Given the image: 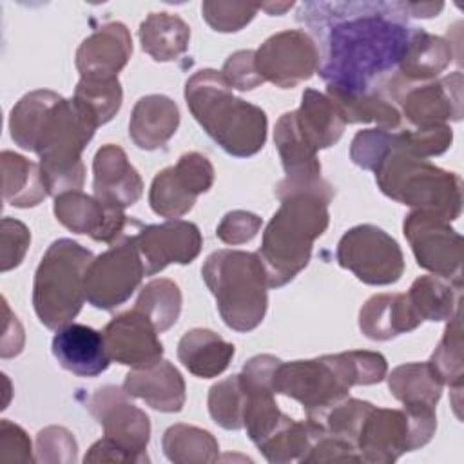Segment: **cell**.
<instances>
[{"mask_svg": "<svg viewBox=\"0 0 464 464\" xmlns=\"http://www.w3.org/2000/svg\"><path fill=\"white\" fill-rule=\"evenodd\" d=\"M406 2H304L297 20L319 42V76L326 91L377 92L397 69L413 27Z\"/></svg>", "mask_w": 464, "mask_h": 464, "instance_id": "6da1fadb", "label": "cell"}, {"mask_svg": "<svg viewBox=\"0 0 464 464\" xmlns=\"http://www.w3.org/2000/svg\"><path fill=\"white\" fill-rule=\"evenodd\" d=\"M98 125L74 102L38 89L27 92L11 109L13 141L40 156V174L49 196L80 190L85 181L82 152Z\"/></svg>", "mask_w": 464, "mask_h": 464, "instance_id": "7a4b0ae2", "label": "cell"}, {"mask_svg": "<svg viewBox=\"0 0 464 464\" xmlns=\"http://www.w3.org/2000/svg\"><path fill=\"white\" fill-rule=\"evenodd\" d=\"M388 373L382 353L350 350L315 359L279 362L274 372V392L303 404L306 417L317 415L341 399L352 386L381 382Z\"/></svg>", "mask_w": 464, "mask_h": 464, "instance_id": "3957f363", "label": "cell"}, {"mask_svg": "<svg viewBox=\"0 0 464 464\" xmlns=\"http://www.w3.org/2000/svg\"><path fill=\"white\" fill-rule=\"evenodd\" d=\"M185 102L203 130L230 156L257 154L266 141V114L232 94L221 71L201 69L185 83Z\"/></svg>", "mask_w": 464, "mask_h": 464, "instance_id": "277c9868", "label": "cell"}, {"mask_svg": "<svg viewBox=\"0 0 464 464\" xmlns=\"http://www.w3.org/2000/svg\"><path fill=\"white\" fill-rule=\"evenodd\" d=\"M328 203L310 192L281 198V207L268 221L257 250L268 288L290 283L308 265L314 241L328 228Z\"/></svg>", "mask_w": 464, "mask_h": 464, "instance_id": "5b68a950", "label": "cell"}, {"mask_svg": "<svg viewBox=\"0 0 464 464\" xmlns=\"http://www.w3.org/2000/svg\"><path fill=\"white\" fill-rule=\"evenodd\" d=\"M201 276L228 328L250 332L261 324L268 306V279L257 252L216 250L205 259Z\"/></svg>", "mask_w": 464, "mask_h": 464, "instance_id": "8992f818", "label": "cell"}, {"mask_svg": "<svg viewBox=\"0 0 464 464\" xmlns=\"http://www.w3.org/2000/svg\"><path fill=\"white\" fill-rule=\"evenodd\" d=\"M375 181L384 196L413 210L455 221L462 210V179L428 160L415 158L393 145L373 169Z\"/></svg>", "mask_w": 464, "mask_h": 464, "instance_id": "52a82bcc", "label": "cell"}, {"mask_svg": "<svg viewBox=\"0 0 464 464\" xmlns=\"http://www.w3.org/2000/svg\"><path fill=\"white\" fill-rule=\"evenodd\" d=\"M92 259V252L72 239L62 237L49 245L33 283V306L45 328L58 330L80 314Z\"/></svg>", "mask_w": 464, "mask_h": 464, "instance_id": "ba28073f", "label": "cell"}, {"mask_svg": "<svg viewBox=\"0 0 464 464\" xmlns=\"http://www.w3.org/2000/svg\"><path fill=\"white\" fill-rule=\"evenodd\" d=\"M437 417L433 408L373 406L364 417L357 433V451L361 462L390 464L402 453L428 444L435 433Z\"/></svg>", "mask_w": 464, "mask_h": 464, "instance_id": "9c48e42d", "label": "cell"}, {"mask_svg": "<svg viewBox=\"0 0 464 464\" xmlns=\"http://www.w3.org/2000/svg\"><path fill=\"white\" fill-rule=\"evenodd\" d=\"M335 257L359 281L373 286L397 283L404 274V256L399 243L370 223L346 230L337 243Z\"/></svg>", "mask_w": 464, "mask_h": 464, "instance_id": "30bf717a", "label": "cell"}, {"mask_svg": "<svg viewBox=\"0 0 464 464\" xmlns=\"http://www.w3.org/2000/svg\"><path fill=\"white\" fill-rule=\"evenodd\" d=\"M132 232L91 261L85 272V299L94 308L112 310L123 304L147 276Z\"/></svg>", "mask_w": 464, "mask_h": 464, "instance_id": "8fae6325", "label": "cell"}, {"mask_svg": "<svg viewBox=\"0 0 464 464\" xmlns=\"http://www.w3.org/2000/svg\"><path fill=\"white\" fill-rule=\"evenodd\" d=\"M402 232L420 268L462 285V237L450 221L424 210H411L404 218Z\"/></svg>", "mask_w": 464, "mask_h": 464, "instance_id": "7c38bea8", "label": "cell"}, {"mask_svg": "<svg viewBox=\"0 0 464 464\" xmlns=\"http://www.w3.org/2000/svg\"><path fill=\"white\" fill-rule=\"evenodd\" d=\"M382 87L401 105V116L413 127L446 125V121L462 118L460 71L424 83H401L392 76Z\"/></svg>", "mask_w": 464, "mask_h": 464, "instance_id": "4fadbf2b", "label": "cell"}, {"mask_svg": "<svg viewBox=\"0 0 464 464\" xmlns=\"http://www.w3.org/2000/svg\"><path fill=\"white\" fill-rule=\"evenodd\" d=\"M274 141L285 169V178L276 187V196L281 199L288 194L310 192L324 198L326 201L334 199V187L321 178V163L317 160V150L303 136L295 111L285 112L274 132Z\"/></svg>", "mask_w": 464, "mask_h": 464, "instance_id": "5bb4252c", "label": "cell"}, {"mask_svg": "<svg viewBox=\"0 0 464 464\" xmlns=\"http://www.w3.org/2000/svg\"><path fill=\"white\" fill-rule=\"evenodd\" d=\"M317 67V44L303 29L276 33L256 51V69L259 76L281 89H292L310 80Z\"/></svg>", "mask_w": 464, "mask_h": 464, "instance_id": "9a60e30c", "label": "cell"}, {"mask_svg": "<svg viewBox=\"0 0 464 464\" xmlns=\"http://www.w3.org/2000/svg\"><path fill=\"white\" fill-rule=\"evenodd\" d=\"M214 183V167L199 152L183 154L176 165L163 169L152 179L149 190L150 208L167 219L185 216L196 198Z\"/></svg>", "mask_w": 464, "mask_h": 464, "instance_id": "2e32d148", "label": "cell"}, {"mask_svg": "<svg viewBox=\"0 0 464 464\" xmlns=\"http://www.w3.org/2000/svg\"><path fill=\"white\" fill-rule=\"evenodd\" d=\"M91 415L103 428V435L138 459L149 462L147 444L150 420L145 411L127 399V392L116 386L98 388L87 401Z\"/></svg>", "mask_w": 464, "mask_h": 464, "instance_id": "e0dca14e", "label": "cell"}, {"mask_svg": "<svg viewBox=\"0 0 464 464\" xmlns=\"http://www.w3.org/2000/svg\"><path fill=\"white\" fill-rule=\"evenodd\" d=\"M56 219L76 234H87L94 241L116 243L136 227V219H129L123 208L112 207L96 196L80 190L58 194L53 205Z\"/></svg>", "mask_w": 464, "mask_h": 464, "instance_id": "ac0fdd59", "label": "cell"}, {"mask_svg": "<svg viewBox=\"0 0 464 464\" xmlns=\"http://www.w3.org/2000/svg\"><path fill=\"white\" fill-rule=\"evenodd\" d=\"M132 237L147 276L161 272L170 263H192L203 245L199 228L183 219H169L160 225H138Z\"/></svg>", "mask_w": 464, "mask_h": 464, "instance_id": "d6986e66", "label": "cell"}, {"mask_svg": "<svg viewBox=\"0 0 464 464\" xmlns=\"http://www.w3.org/2000/svg\"><path fill=\"white\" fill-rule=\"evenodd\" d=\"M154 324L136 308L116 315L103 330L111 361L130 368H147L161 361L163 344Z\"/></svg>", "mask_w": 464, "mask_h": 464, "instance_id": "ffe728a7", "label": "cell"}, {"mask_svg": "<svg viewBox=\"0 0 464 464\" xmlns=\"http://www.w3.org/2000/svg\"><path fill=\"white\" fill-rule=\"evenodd\" d=\"M132 54V38L121 22H109L89 34L76 51L82 78H118Z\"/></svg>", "mask_w": 464, "mask_h": 464, "instance_id": "44dd1931", "label": "cell"}, {"mask_svg": "<svg viewBox=\"0 0 464 464\" xmlns=\"http://www.w3.org/2000/svg\"><path fill=\"white\" fill-rule=\"evenodd\" d=\"M51 348L58 364L78 377H96L111 364L103 332L87 324L69 323L58 328Z\"/></svg>", "mask_w": 464, "mask_h": 464, "instance_id": "7402d4cb", "label": "cell"}, {"mask_svg": "<svg viewBox=\"0 0 464 464\" xmlns=\"http://www.w3.org/2000/svg\"><path fill=\"white\" fill-rule=\"evenodd\" d=\"M94 196L112 207H132L143 194L140 172L130 165L121 147L107 143L98 149L92 160Z\"/></svg>", "mask_w": 464, "mask_h": 464, "instance_id": "603a6c76", "label": "cell"}, {"mask_svg": "<svg viewBox=\"0 0 464 464\" xmlns=\"http://www.w3.org/2000/svg\"><path fill=\"white\" fill-rule=\"evenodd\" d=\"M123 390L127 395L138 397L163 413L179 411L185 404V381L169 361H158L147 368H132L125 375Z\"/></svg>", "mask_w": 464, "mask_h": 464, "instance_id": "cb8c5ba5", "label": "cell"}, {"mask_svg": "<svg viewBox=\"0 0 464 464\" xmlns=\"http://www.w3.org/2000/svg\"><path fill=\"white\" fill-rule=\"evenodd\" d=\"M420 323L406 294L372 295L359 312V328L372 341H390L415 330Z\"/></svg>", "mask_w": 464, "mask_h": 464, "instance_id": "d4e9b609", "label": "cell"}, {"mask_svg": "<svg viewBox=\"0 0 464 464\" xmlns=\"http://www.w3.org/2000/svg\"><path fill=\"white\" fill-rule=\"evenodd\" d=\"M179 109L174 100L163 94H147L132 109L129 136L141 150L163 147L178 130Z\"/></svg>", "mask_w": 464, "mask_h": 464, "instance_id": "484cf974", "label": "cell"}, {"mask_svg": "<svg viewBox=\"0 0 464 464\" xmlns=\"http://www.w3.org/2000/svg\"><path fill=\"white\" fill-rule=\"evenodd\" d=\"M453 60V47L442 36L413 27L408 47L393 76L401 83H424L439 76Z\"/></svg>", "mask_w": 464, "mask_h": 464, "instance_id": "4316f807", "label": "cell"}, {"mask_svg": "<svg viewBox=\"0 0 464 464\" xmlns=\"http://www.w3.org/2000/svg\"><path fill=\"white\" fill-rule=\"evenodd\" d=\"M295 118L303 136L315 150L337 143L346 127L339 105L328 94L314 89H304Z\"/></svg>", "mask_w": 464, "mask_h": 464, "instance_id": "83f0119b", "label": "cell"}, {"mask_svg": "<svg viewBox=\"0 0 464 464\" xmlns=\"http://www.w3.org/2000/svg\"><path fill=\"white\" fill-rule=\"evenodd\" d=\"M234 352L232 343L207 328L188 330L178 343V359L192 375L201 379H212L223 373Z\"/></svg>", "mask_w": 464, "mask_h": 464, "instance_id": "f1b7e54d", "label": "cell"}, {"mask_svg": "<svg viewBox=\"0 0 464 464\" xmlns=\"http://www.w3.org/2000/svg\"><path fill=\"white\" fill-rule=\"evenodd\" d=\"M141 49L156 62L178 60L190 42V27L170 13H150L138 29Z\"/></svg>", "mask_w": 464, "mask_h": 464, "instance_id": "f546056e", "label": "cell"}, {"mask_svg": "<svg viewBox=\"0 0 464 464\" xmlns=\"http://www.w3.org/2000/svg\"><path fill=\"white\" fill-rule=\"evenodd\" d=\"M442 379L430 362H406L392 370L388 388L404 406L433 408L442 395Z\"/></svg>", "mask_w": 464, "mask_h": 464, "instance_id": "4dcf8cb0", "label": "cell"}, {"mask_svg": "<svg viewBox=\"0 0 464 464\" xmlns=\"http://www.w3.org/2000/svg\"><path fill=\"white\" fill-rule=\"evenodd\" d=\"M0 160L2 196L5 203L18 208H29L36 207L45 199V196H49L42 181L40 163L29 161L27 158L11 150H4Z\"/></svg>", "mask_w": 464, "mask_h": 464, "instance_id": "1f68e13d", "label": "cell"}, {"mask_svg": "<svg viewBox=\"0 0 464 464\" xmlns=\"http://www.w3.org/2000/svg\"><path fill=\"white\" fill-rule=\"evenodd\" d=\"M462 285L440 276H420L410 290L408 299L422 321H450L460 310Z\"/></svg>", "mask_w": 464, "mask_h": 464, "instance_id": "d6a6232c", "label": "cell"}, {"mask_svg": "<svg viewBox=\"0 0 464 464\" xmlns=\"http://www.w3.org/2000/svg\"><path fill=\"white\" fill-rule=\"evenodd\" d=\"M321 433L323 430L315 422L308 419L304 422H297L285 415L276 430L263 442H259L257 448L268 462H301V459L306 455V451Z\"/></svg>", "mask_w": 464, "mask_h": 464, "instance_id": "836d02e7", "label": "cell"}, {"mask_svg": "<svg viewBox=\"0 0 464 464\" xmlns=\"http://www.w3.org/2000/svg\"><path fill=\"white\" fill-rule=\"evenodd\" d=\"M161 446L165 457L176 464L216 462L219 451V444L210 431L188 424L169 426Z\"/></svg>", "mask_w": 464, "mask_h": 464, "instance_id": "e575fe53", "label": "cell"}, {"mask_svg": "<svg viewBox=\"0 0 464 464\" xmlns=\"http://www.w3.org/2000/svg\"><path fill=\"white\" fill-rule=\"evenodd\" d=\"M326 94L339 105L346 123H375L379 129L399 130L402 116L399 109L382 98L379 92L341 94L326 91Z\"/></svg>", "mask_w": 464, "mask_h": 464, "instance_id": "d590c367", "label": "cell"}, {"mask_svg": "<svg viewBox=\"0 0 464 464\" xmlns=\"http://www.w3.org/2000/svg\"><path fill=\"white\" fill-rule=\"evenodd\" d=\"M134 308L140 310L161 334L179 317L181 290L170 279H152L141 288Z\"/></svg>", "mask_w": 464, "mask_h": 464, "instance_id": "8d00e7d4", "label": "cell"}, {"mask_svg": "<svg viewBox=\"0 0 464 464\" xmlns=\"http://www.w3.org/2000/svg\"><path fill=\"white\" fill-rule=\"evenodd\" d=\"M121 98L123 92L118 78H80L72 100L100 127L116 116Z\"/></svg>", "mask_w": 464, "mask_h": 464, "instance_id": "74e56055", "label": "cell"}, {"mask_svg": "<svg viewBox=\"0 0 464 464\" xmlns=\"http://www.w3.org/2000/svg\"><path fill=\"white\" fill-rule=\"evenodd\" d=\"M437 375L448 384L457 395L462 390V326H460V310L450 319L440 343L428 361Z\"/></svg>", "mask_w": 464, "mask_h": 464, "instance_id": "f35d334b", "label": "cell"}, {"mask_svg": "<svg viewBox=\"0 0 464 464\" xmlns=\"http://www.w3.org/2000/svg\"><path fill=\"white\" fill-rule=\"evenodd\" d=\"M372 408L373 404L368 401L344 397L339 402L332 404L330 408L323 410L321 413L310 415L306 419L315 422L324 433L346 439L355 444L361 424Z\"/></svg>", "mask_w": 464, "mask_h": 464, "instance_id": "ab89813d", "label": "cell"}, {"mask_svg": "<svg viewBox=\"0 0 464 464\" xmlns=\"http://www.w3.org/2000/svg\"><path fill=\"white\" fill-rule=\"evenodd\" d=\"M245 388L239 373L216 382L208 390V413L225 430H241L245 415Z\"/></svg>", "mask_w": 464, "mask_h": 464, "instance_id": "60d3db41", "label": "cell"}, {"mask_svg": "<svg viewBox=\"0 0 464 464\" xmlns=\"http://www.w3.org/2000/svg\"><path fill=\"white\" fill-rule=\"evenodd\" d=\"M453 130L450 125H433V127H415V129H399L395 130V145L415 156V158H431L446 152L451 147Z\"/></svg>", "mask_w": 464, "mask_h": 464, "instance_id": "b9f144b4", "label": "cell"}, {"mask_svg": "<svg viewBox=\"0 0 464 464\" xmlns=\"http://www.w3.org/2000/svg\"><path fill=\"white\" fill-rule=\"evenodd\" d=\"M259 5L241 2H214L207 0L201 4L205 22L219 33H236L252 22Z\"/></svg>", "mask_w": 464, "mask_h": 464, "instance_id": "7bdbcfd3", "label": "cell"}, {"mask_svg": "<svg viewBox=\"0 0 464 464\" xmlns=\"http://www.w3.org/2000/svg\"><path fill=\"white\" fill-rule=\"evenodd\" d=\"M393 132L386 129H366L359 130L350 145L352 161L366 170H373L393 145Z\"/></svg>", "mask_w": 464, "mask_h": 464, "instance_id": "ee69618b", "label": "cell"}, {"mask_svg": "<svg viewBox=\"0 0 464 464\" xmlns=\"http://www.w3.org/2000/svg\"><path fill=\"white\" fill-rule=\"evenodd\" d=\"M76 440L62 426H47L36 435V460L42 462H74Z\"/></svg>", "mask_w": 464, "mask_h": 464, "instance_id": "f6af8a7d", "label": "cell"}, {"mask_svg": "<svg viewBox=\"0 0 464 464\" xmlns=\"http://www.w3.org/2000/svg\"><path fill=\"white\" fill-rule=\"evenodd\" d=\"M221 74L230 89L237 91H252L265 82L256 69V51L250 49L230 54L223 63Z\"/></svg>", "mask_w": 464, "mask_h": 464, "instance_id": "bcb514c9", "label": "cell"}, {"mask_svg": "<svg viewBox=\"0 0 464 464\" xmlns=\"http://www.w3.org/2000/svg\"><path fill=\"white\" fill-rule=\"evenodd\" d=\"M361 462V455L357 451V446L346 439L321 433L306 451V455L301 459V462Z\"/></svg>", "mask_w": 464, "mask_h": 464, "instance_id": "7dc6e473", "label": "cell"}, {"mask_svg": "<svg viewBox=\"0 0 464 464\" xmlns=\"http://www.w3.org/2000/svg\"><path fill=\"white\" fill-rule=\"evenodd\" d=\"M2 272L16 268L29 248L31 234L29 228L13 218L2 219Z\"/></svg>", "mask_w": 464, "mask_h": 464, "instance_id": "c3c4849f", "label": "cell"}, {"mask_svg": "<svg viewBox=\"0 0 464 464\" xmlns=\"http://www.w3.org/2000/svg\"><path fill=\"white\" fill-rule=\"evenodd\" d=\"M261 218L246 210H232L223 216L216 228V236L227 245H241L250 241L261 228Z\"/></svg>", "mask_w": 464, "mask_h": 464, "instance_id": "681fc988", "label": "cell"}, {"mask_svg": "<svg viewBox=\"0 0 464 464\" xmlns=\"http://www.w3.org/2000/svg\"><path fill=\"white\" fill-rule=\"evenodd\" d=\"M0 460L4 462H33L31 440L27 433L11 420L0 422Z\"/></svg>", "mask_w": 464, "mask_h": 464, "instance_id": "f907efd6", "label": "cell"}, {"mask_svg": "<svg viewBox=\"0 0 464 464\" xmlns=\"http://www.w3.org/2000/svg\"><path fill=\"white\" fill-rule=\"evenodd\" d=\"M83 462H138V459L111 439L103 437L91 446Z\"/></svg>", "mask_w": 464, "mask_h": 464, "instance_id": "816d5d0a", "label": "cell"}, {"mask_svg": "<svg viewBox=\"0 0 464 464\" xmlns=\"http://www.w3.org/2000/svg\"><path fill=\"white\" fill-rule=\"evenodd\" d=\"M442 2H406L408 16L411 18H431L442 11Z\"/></svg>", "mask_w": 464, "mask_h": 464, "instance_id": "f5cc1de1", "label": "cell"}, {"mask_svg": "<svg viewBox=\"0 0 464 464\" xmlns=\"http://www.w3.org/2000/svg\"><path fill=\"white\" fill-rule=\"evenodd\" d=\"M294 4L286 2V4H265V5H259V9H265L268 14H283L286 9H290Z\"/></svg>", "mask_w": 464, "mask_h": 464, "instance_id": "db71d44e", "label": "cell"}]
</instances>
